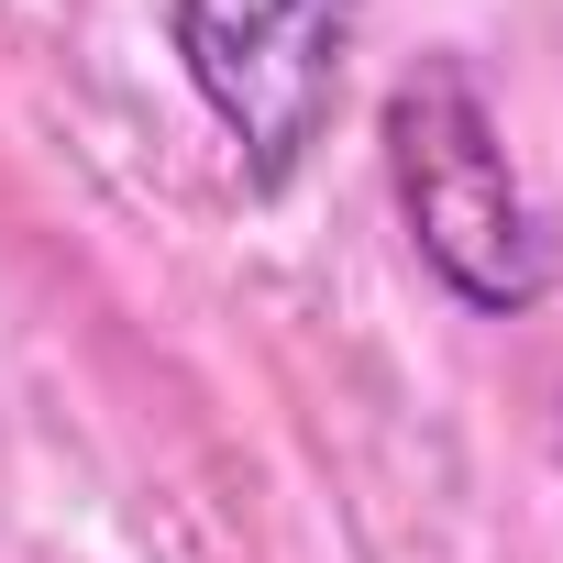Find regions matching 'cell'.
<instances>
[{"mask_svg":"<svg viewBox=\"0 0 563 563\" xmlns=\"http://www.w3.org/2000/svg\"><path fill=\"white\" fill-rule=\"evenodd\" d=\"M387 177H398V210H409L420 254L453 276V299H475V310L541 299V232H530V199H519L508 144H497V122H486L464 67L398 78V100H387Z\"/></svg>","mask_w":563,"mask_h":563,"instance_id":"cell-1","label":"cell"},{"mask_svg":"<svg viewBox=\"0 0 563 563\" xmlns=\"http://www.w3.org/2000/svg\"><path fill=\"white\" fill-rule=\"evenodd\" d=\"M343 45H354V0H177V56L199 100L232 122L254 188H276L321 144Z\"/></svg>","mask_w":563,"mask_h":563,"instance_id":"cell-2","label":"cell"}]
</instances>
